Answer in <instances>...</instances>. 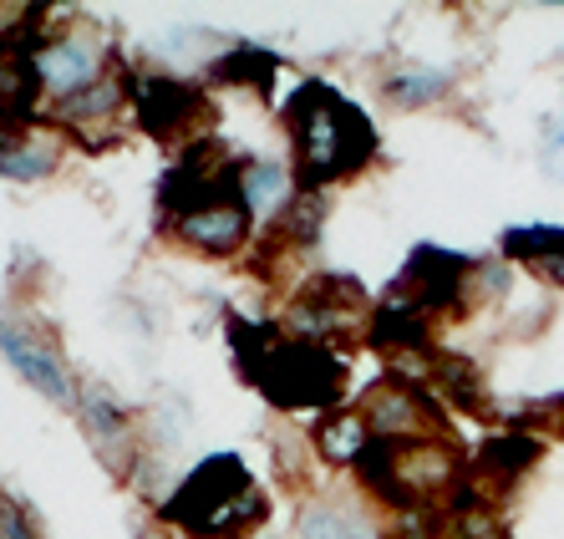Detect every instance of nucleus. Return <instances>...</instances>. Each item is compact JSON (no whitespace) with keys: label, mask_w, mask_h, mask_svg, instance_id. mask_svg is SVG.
Here are the masks:
<instances>
[{"label":"nucleus","mask_w":564,"mask_h":539,"mask_svg":"<svg viewBox=\"0 0 564 539\" xmlns=\"http://www.w3.org/2000/svg\"><path fill=\"white\" fill-rule=\"evenodd\" d=\"M229 346L254 392L275 412H336L346 402V352L311 336H295L280 321L229 316Z\"/></svg>","instance_id":"1"},{"label":"nucleus","mask_w":564,"mask_h":539,"mask_svg":"<svg viewBox=\"0 0 564 539\" xmlns=\"http://www.w3.org/2000/svg\"><path fill=\"white\" fill-rule=\"evenodd\" d=\"M290 132V169L301 194H326V188L346 184L356 173H367L381 153L377 122L367 118V107L336 93L330 82H301L280 107Z\"/></svg>","instance_id":"2"},{"label":"nucleus","mask_w":564,"mask_h":539,"mask_svg":"<svg viewBox=\"0 0 564 539\" xmlns=\"http://www.w3.org/2000/svg\"><path fill=\"white\" fill-rule=\"evenodd\" d=\"M264 519H270V499L239 453L198 459L158 504V525L178 539H254Z\"/></svg>","instance_id":"3"},{"label":"nucleus","mask_w":564,"mask_h":539,"mask_svg":"<svg viewBox=\"0 0 564 539\" xmlns=\"http://www.w3.org/2000/svg\"><path fill=\"white\" fill-rule=\"evenodd\" d=\"M128 112L143 138L188 148V143H198V138H209V132H198V128L209 122L214 103L198 82L178 77V72H132Z\"/></svg>","instance_id":"4"},{"label":"nucleus","mask_w":564,"mask_h":539,"mask_svg":"<svg viewBox=\"0 0 564 539\" xmlns=\"http://www.w3.org/2000/svg\"><path fill=\"white\" fill-rule=\"evenodd\" d=\"M26 66H31V77H36L41 97H46V107H52V103H66V97L87 93L97 77H107V72L118 66V56H112V46L97 36L93 21L62 15L56 31L41 41V52L31 56Z\"/></svg>","instance_id":"5"},{"label":"nucleus","mask_w":564,"mask_h":539,"mask_svg":"<svg viewBox=\"0 0 564 539\" xmlns=\"http://www.w3.org/2000/svg\"><path fill=\"white\" fill-rule=\"evenodd\" d=\"M367 316H371V301H367V290H361V280L321 270V276H311L290 295L285 331L311 336V342H326V346H341V342H351L356 331H367Z\"/></svg>","instance_id":"6"},{"label":"nucleus","mask_w":564,"mask_h":539,"mask_svg":"<svg viewBox=\"0 0 564 539\" xmlns=\"http://www.w3.org/2000/svg\"><path fill=\"white\" fill-rule=\"evenodd\" d=\"M473 265L478 260H468V255H458V250L417 245L387 295L408 301L412 311H422L427 321L458 316V311H468V301H473Z\"/></svg>","instance_id":"7"},{"label":"nucleus","mask_w":564,"mask_h":539,"mask_svg":"<svg viewBox=\"0 0 564 539\" xmlns=\"http://www.w3.org/2000/svg\"><path fill=\"white\" fill-rule=\"evenodd\" d=\"M356 412L367 418L371 438H392V443H408V438H437L443 428V402L427 381H402V377H381L377 387L361 392Z\"/></svg>","instance_id":"8"},{"label":"nucleus","mask_w":564,"mask_h":539,"mask_svg":"<svg viewBox=\"0 0 564 539\" xmlns=\"http://www.w3.org/2000/svg\"><path fill=\"white\" fill-rule=\"evenodd\" d=\"M0 356H6V367L26 381L36 397H46L52 408H72V402H77L82 381L72 377V367L62 362V352H56L46 336H36L31 326L0 316Z\"/></svg>","instance_id":"9"},{"label":"nucleus","mask_w":564,"mask_h":539,"mask_svg":"<svg viewBox=\"0 0 564 539\" xmlns=\"http://www.w3.org/2000/svg\"><path fill=\"white\" fill-rule=\"evenodd\" d=\"M72 412H77L87 443L97 448V459H102L118 478H128L132 468H138V459L148 453V448H143V428H138L132 408H122L118 397H107V392H93V387H77Z\"/></svg>","instance_id":"10"},{"label":"nucleus","mask_w":564,"mask_h":539,"mask_svg":"<svg viewBox=\"0 0 564 539\" xmlns=\"http://www.w3.org/2000/svg\"><path fill=\"white\" fill-rule=\"evenodd\" d=\"M254 214L245 209V198L239 194H224V198H209V204H198L194 214L173 224L169 235L184 245V250L204 255V260H235L254 245Z\"/></svg>","instance_id":"11"},{"label":"nucleus","mask_w":564,"mask_h":539,"mask_svg":"<svg viewBox=\"0 0 564 539\" xmlns=\"http://www.w3.org/2000/svg\"><path fill=\"white\" fill-rule=\"evenodd\" d=\"M128 87H132V66H112L87 93L66 97V103H52L46 112H52L56 132H66V138H93V132L107 138V132L118 128L122 112H128Z\"/></svg>","instance_id":"12"},{"label":"nucleus","mask_w":564,"mask_h":539,"mask_svg":"<svg viewBox=\"0 0 564 539\" xmlns=\"http://www.w3.org/2000/svg\"><path fill=\"white\" fill-rule=\"evenodd\" d=\"M290 539H387L367 494H311Z\"/></svg>","instance_id":"13"},{"label":"nucleus","mask_w":564,"mask_h":539,"mask_svg":"<svg viewBox=\"0 0 564 539\" xmlns=\"http://www.w3.org/2000/svg\"><path fill=\"white\" fill-rule=\"evenodd\" d=\"M66 163V132L56 128H6L0 132V179L46 184Z\"/></svg>","instance_id":"14"},{"label":"nucleus","mask_w":564,"mask_h":539,"mask_svg":"<svg viewBox=\"0 0 564 539\" xmlns=\"http://www.w3.org/2000/svg\"><path fill=\"white\" fill-rule=\"evenodd\" d=\"M367 346L397 352V362L402 356H427L433 352V321L412 311L408 301H397V295H381L367 316Z\"/></svg>","instance_id":"15"},{"label":"nucleus","mask_w":564,"mask_h":539,"mask_svg":"<svg viewBox=\"0 0 564 539\" xmlns=\"http://www.w3.org/2000/svg\"><path fill=\"white\" fill-rule=\"evenodd\" d=\"M301 194L295 184V169L280 159H245V179H239V198H245V209L254 214L260 229H275L280 214L290 209V198Z\"/></svg>","instance_id":"16"},{"label":"nucleus","mask_w":564,"mask_h":539,"mask_svg":"<svg viewBox=\"0 0 564 539\" xmlns=\"http://www.w3.org/2000/svg\"><path fill=\"white\" fill-rule=\"evenodd\" d=\"M371 443V428L367 418L356 408H336V412H321L311 422V459L321 468H356L361 453Z\"/></svg>","instance_id":"17"},{"label":"nucleus","mask_w":564,"mask_h":539,"mask_svg":"<svg viewBox=\"0 0 564 539\" xmlns=\"http://www.w3.org/2000/svg\"><path fill=\"white\" fill-rule=\"evenodd\" d=\"M534 463H539V438L524 433V428H509V433L488 438L468 468H473V478H478L484 488H499V494H503V488L519 484Z\"/></svg>","instance_id":"18"},{"label":"nucleus","mask_w":564,"mask_h":539,"mask_svg":"<svg viewBox=\"0 0 564 539\" xmlns=\"http://www.w3.org/2000/svg\"><path fill=\"white\" fill-rule=\"evenodd\" d=\"M427 387H433L437 392V402H453V408L458 412H473V418H478V412H488V387H484V371L473 367L468 356H433V362H427Z\"/></svg>","instance_id":"19"},{"label":"nucleus","mask_w":564,"mask_h":539,"mask_svg":"<svg viewBox=\"0 0 564 539\" xmlns=\"http://www.w3.org/2000/svg\"><path fill=\"white\" fill-rule=\"evenodd\" d=\"M453 93V72L443 66H417V62H402L381 77V97L402 112H417V107H433Z\"/></svg>","instance_id":"20"},{"label":"nucleus","mask_w":564,"mask_h":539,"mask_svg":"<svg viewBox=\"0 0 564 539\" xmlns=\"http://www.w3.org/2000/svg\"><path fill=\"white\" fill-rule=\"evenodd\" d=\"M275 72H280V56L264 52V46H250V41H239V46H229L224 56L209 62V77L229 82V87H250L260 97L275 93Z\"/></svg>","instance_id":"21"},{"label":"nucleus","mask_w":564,"mask_h":539,"mask_svg":"<svg viewBox=\"0 0 564 539\" xmlns=\"http://www.w3.org/2000/svg\"><path fill=\"white\" fill-rule=\"evenodd\" d=\"M326 229V198L321 194H295L290 198V209L280 214L275 229H264V235H275L285 250H311L315 239Z\"/></svg>","instance_id":"22"},{"label":"nucleus","mask_w":564,"mask_h":539,"mask_svg":"<svg viewBox=\"0 0 564 539\" xmlns=\"http://www.w3.org/2000/svg\"><path fill=\"white\" fill-rule=\"evenodd\" d=\"M560 255H564L560 224H524V229H509V235H503V260L529 265V270H539L544 260H560Z\"/></svg>","instance_id":"23"},{"label":"nucleus","mask_w":564,"mask_h":539,"mask_svg":"<svg viewBox=\"0 0 564 539\" xmlns=\"http://www.w3.org/2000/svg\"><path fill=\"white\" fill-rule=\"evenodd\" d=\"M437 539H509V529L494 509H458L437 514Z\"/></svg>","instance_id":"24"},{"label":"nucleus","mask_w":564,"mask_h":539,"mask_svg":"<svg viewBox=\"0 0 564 539\" xmlns=\"http://www.w3.org/2000/svg\"><path fill=\"white\" fill-rule=\"evenodd\" d=\"M0 539H46L36 525V514H31V504L21 499V494H11L6 484H0Z\"/></svg>","instance_id":"25"},{"label":"nucleus","mask_w":564,"mask_h":539,"mask_svg":"<svg viewBox=\"0 0 564 539\" xmlns=\"http://www.w3.org/2000/svg\"><path fill=\"white\" fill-rule=\"evenodd\" d=\"M132 539H178V535H173V529H163L153 519V525H138V529H132Z\"/></svg>","instance_id":"26"},{"label":"nucleus","mask_w":564,"mask_h":539,"mask_svg":"<svg viewBox=\"0 0 564 539\" xmlns=\"http://www.w3.org/2000/svg\"><path fill=\"white\" fill-rule=\"evenodd\" d=\"M554 143H560V148H564V122H560V128H554Z\"/></svg>","instance_id":"27"},{"label":"nucleus","mask_w":564,"mask_h":539,"mask_svg":"<svg viewBox=\"0 0 564 539\" xmlns=\"http://www.w3.org/2000/svg\"><path fill=\"white\" fill-rule=\"evenodd\" d=\"M254 539H275V535H254Z\"/></svg>","instance_id":"28"}]
</instances>
